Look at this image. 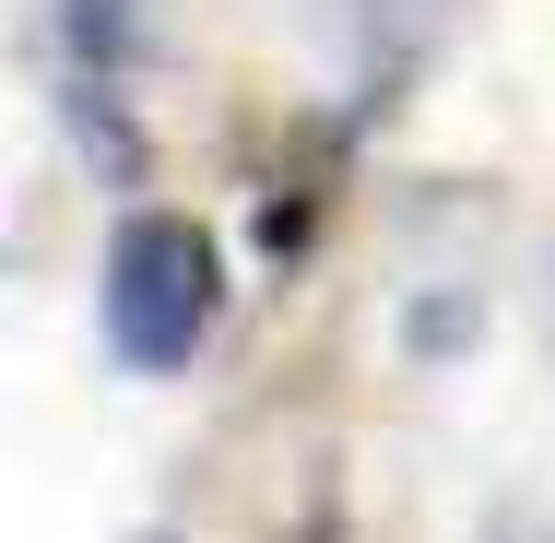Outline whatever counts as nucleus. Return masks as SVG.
Returning a JSON list of instances; mask_svg holds the SVG:
<instances>
[{
	"label": "nucleus",
	"mask_w": 555,
	"mask_h": 543,
	"mask_svg": "<svg viewBox=\"0 0 555 543\" xmlns=\"http://www.w3.org/2000/svg\"><path fill=\"white\" fill-rule=\"evenodd\" d=\"M95 308H107V354L130 378H178L190 354H202V331L224 308V260L214 236L190 214H130L107 236V284H95Z\"/></svg>",
	"instance_id": "obj_1"
},
{
	"label": "nucleus",
	"mask_w": 555,
	"mask_h": 543,
	"mask_svg": "<svg viewBox=\"0 0 555 543\" xmlns=\"http://www.w3.org/2000/svg\"><path fill=\"white\" fill-rule=\"evenodd\" d=\"M449 12H461V0H320L332 48L354 60V72H378V83H390V72H414V60L438 48Z\"/></svg>",
	"instance_id": "obj_2"
},
{
	"label": "nucleus",
	"mask_w": 555,
	"mask_h": 543,
	"mask_svg": "<svg viewBox=\"0 0 555 543\" xmlns=\"http://www.w3.org/2000/svg\"><path fill=\"white\" fill-rule=\"evenodd\" d=\"M60 48H72V72H130V48H142V0H60Z\"/></svg>",
	"instance_id": "obj_3"
},
{
	"label": "nucleus",
	"mask_w": 555,
	"mask_h": 543,
	"mask_svg": "<svg viewBox=\"0 0 555 543\" xmlns=\"http://www.w3.org/2000/svg\"><path fill=\"white\" fill-rule=\"evenodd\" d=\"M473 342H485V296H473V284H438V296L402 308V354H414V366H449V354H473Z\"/></svg>",
	"instance_id": "obj_4"
}]
</instances>
